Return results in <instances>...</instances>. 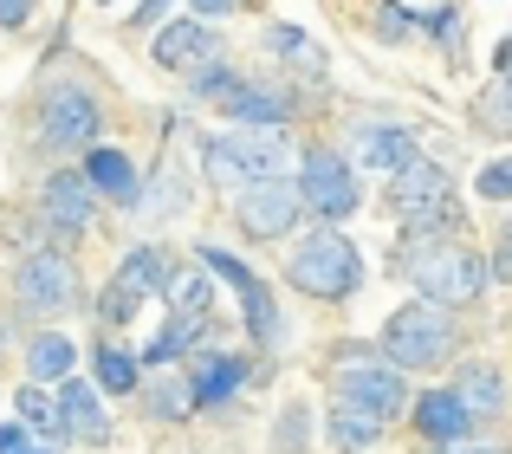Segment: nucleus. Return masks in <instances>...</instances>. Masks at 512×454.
I'll return each mask as SVG.
<instances>
[{
	"instance_id": "4be33fe9",
	"label": "nucleus",
	"mask_w": 512,
	"mask_h": 454,
	"mask_svg": "<svg viewBox=\"0 0 512 454\" xmlns=\"http://www.w3.org/2000/svg\"><path fill=\"white\" fill-rule=\"evenodd\" d=\"M221 111L234 117V124H286L292 104L273 98V91H260V85H247V78H234V91L221 98Z\"/></svg>"
},
{
	"instance_id": "412c9836",
	"label": "nucleus",
	"mask_w": 512,
	"mask_h": 454,
	"mask_svg": "<svg viewBox=\"0 0 512 454\" xmlns=\"http://www.w3.org/2000/svg\"><path fill=\"white\" fill-rule=\"evenodd\" d=\"M260 46L273 52L279 65H292V72H312V78L325 72V46H318V39L305 33V26H279V20H273V26L260 33Z\"/></svg>"
},
{
	"instance_id": "58836bf2",
	"label": "nucleus",
	"mask_w": 512,
	"mask_h": 454,
	"mask_svg": "<svg viewBox=\"0 0 512 454\" xmlns=\"http://www.w3.org/2000/svg\"><path fill=\"white\" fill-rule=\"evenodd\" d=\"M188 7H195V20H221V13H234L240 0H188Z\"/></svg>"
},
{
	"instance_id": "e433bc0d",
	"label": "nucleus",
	"mask_w": 512,
	"mask_h": 454,
	"mask_svg": "<svg viewBox=\"0 0 512 454\" xmlns=\"http://www.w3.org/2000/svg\"><path fill=\"white\" fill-rule=\"evenodd\" d=\"M163 7H169V0H137V13H130V26H137V33H150V26L163 20Z\"/></svg>"
},
{
	"instance_id": "a211bd4d",
	"label": "nucleus",
	"mask_w": 512,
	"mask_h": 454,
	"mask_svg": "<svg viewBox=\"0 0 512 454\" xmlns=\"http://www.w3.org/2000/svg\"><path fill=\"white\" fill-rule=\"evenodd\" d=\"M409 422L428 435V442H461V435H474V409H467L454 390H428Z\"/></svg>"
},
{
	"instance_id": "72a5a7b5",
	"label": "nucleus",
	"mask_w": 512,
	"mask_h": 454,
	"mask_svg": "<svg viewBox=\"0 0 512 454\" xmlns=\"http://www.w3.org/2000/svg\"><path fill=\"white\" fill-rule=\"evenodd\" d=\"M487 266H493V279H512V221L500 227V240H493V253H487Z\"/></svg>"
},
{
	"instance_id": "423d86ee",
	"label": "nucleus",
	"mask_w": 512,
	"mask_h": 454,
	"mask_svg": "<svg viewBox=\"0 0 512 454\" xmlns=\"http://www.w3.org/2000/svg\"><path fill=\"white\" fill-rule=\"evenodd\" d=\"M299 195H305V215L318 221H350L363 208V189H357V169H350L344 150H299Z\"/></svg>"
},
{
	"instance_id": "f03ea898",
	"label": "nucleus",
	"mask_w": 512,
	"mask_h": 454,
	"mask_svg": "<svg viewBox=\"0 0 512 454\" xmlns=\"http://www.w3.org/2000/svg\"><path fill=\"white\" fill-rule=\"evenodd\" d=\"M286 279L305 292V299L338 305V299H350V292H357V279H363V253L350 247L338 227H312V234H305L299 247L286 253Z\"/></svg>"
},
{
	"instance_id": "bb28decb",
	"label": "nucleus",
	"mask_w": 512,
	"mask_h": 454,
	"mask_svg": "<svg viewBox=\"0 0 512 454\" xmlns=\"http://www.w3.org/2000/svg\"><path fill=\"white\" fill-rule=\"evenodd\" d=\"M195 383H188V377H163V383H150V416L156 422H188V416H195Z\"/></svg>"
},
{
	"instance_id": "c756f323",
	"label": "nucleus",
	"mask_w": 512,
	"mask_h": 454,
	"mask_svg": "<svg viewBox=\"0 0 512 454\" xmlns=\"http://www.w3.org/2000/svg\"><path fill=\"white\" fill-rule=\"evenodd\" d=\"M208 279H214V273L195 260V266H182V273L169 279V292H163V299L175 305V312H208V305H201V286H208Z\"/></svg>"
},
{
	"instance_id": "2eb2a0df",
	"label": "nucleus",
	"mask_w": 512,
	"mask_h": 454,
	"mask_svg": "<svg viewBox=\"0 0 512 454\" xmlns=\"http://www.w3.org/2000/svg\"><path fill=\"white\" fill-rule=\"evenodd\" d=\"M214 52L221 46L208 39V20H169V26H156V39H150V59L163 65V72H195Z\"/></svg>"
},
{
	"instance_id": "5701e85b",
	"label": "nucleus",
	"mask_w": 512,
	"mask_h": 454,
	"mask_svg": "<svg viewBox=\"0 0 512 454\" xmlns=\"http://www.w3.org/2000/svg\"><path fill=\"white\" fill-rule=\"evenodd\" d=\"M454 396L474 409V422H487V416H500V409H506V383H500V370H493V364H461Z\"/></svg>"
},
{
	"instance_id": "4468645a",
	"label": "nucleus",
	"mask_w": 512,
	"mask_h": 454,
	"mask_svg": "<svg viewBox=\"0 0 512 454\" xmlns=\"http://www.w3.org/2000/svg\"><path fill=\"white\" fill-rule=\"evenodd\" d=\"M350 156H357L363 169L396 176V169H409L415 156H422V143H415V130H402V124H357L350 130Z\"/></svg>"
},
{
	"instance_id": "ea45409f",
	"label": "nucleus",
	"mask_w": 512,
	"mask_h": 454,
	"mask_svg": "<svg viewBox=\"0 0 512 454\" xmlns=\"http://www.w3.org/2000/svg\"><path fill=\"white\" fill-rule=\"evenodd\" d=\"M26 454H52V448H26Z\"/></svg>"
},
{
	"instance_id": "7ed1b4c3",
	"label": "nucleus",
	"mask_w": 512,
	"mask_h": 454,
	"mask_svg": "<svg viewBox=\"0 0 512 454\" xmlns=\"http://www.w3.org/2000/svg\"><path fill=\"white\" fill-rule=\"evenodd\" d=\"M383 357L396 370H435L454 357V312L441 299H409L383 325Z\"/></svg>"
},
{
	"instance_id": "b1692460",
	"label": "nucleus",
	"mask_w": 512,
	"mask_h": 454,
	"mask_svg": "<svg viewBox=\"0 0 512 454\" xmlns=\"http://www.w3.org/2000/svg\"><path fill=\"white\" fill-rule=\"evenodd\" d=\"M201 325H208V312H175V318H169V331H156V344L143 351V364H150V370H169L175 357H182L188 344L201 338Z\"/></svg>"
},
{
	"instance_id": "a878e982",
	"label": "nucleus",
	"mask_w": 512,
	"mask_h": 454,
	"mask_svg": "<svg viewBox=\"0 0 512 454\" xmlns=\"http://www.w3.org/2000/svg\"><path fill=\"white\" fill-rule=\"evenodd\" d=\"M325 429H331V442H338L344 454H363V448H376L383 422H376V416H363V409H350V403H338V409H331V422H325Z\"/></svg>"
},
{
	"instance_id": "2f4dec72",
	"label": "nucleus",
	"mask_w": 512,
	"mask_h": 454,
	"mask_svg": "<svg viewBox=\"0 0 512 454\" xmlns=\"http://www.w3.org/2000/svg\"><path fill=\"white\" fill-rule=\"evenodd\" d=\"M137 305H143L137 292L111 279V286H104V299H98V318H104V325H130V318H137Z\"/></svg>"
},
{
	"instance_id": "f8f14e48",
	"label": "nucleus",
	"mask_w": 512,
	"mask_h": 454,
	"mask_svg": "<svg viewBox=\"0 0 512 454\" xmlns=\"http://www.w3.org/2000/svg\"><path fill=\"white\" fill-rule=\"evenodd\" d=\"M85 176H91V189H98V202L143 208V176H137V163H130L117 143H91L85 150Z\"/></svg>"
},
{
	"instance_id": "393cba45",
	"label": "nucleus",
	"mask_w": 512,
	"mask_h": 454,
	"mask_svg": "<svg viewBox=\"0 0 512 454\" xmlns=\"http://www.w3.org/2000/svg\"><path fill=\"white\" fill-rule=\"evenodd\" d=\"M137 364H143V357L117 351L111 338L91 351V377H98V390H111V396H130V390H137Z\"/></svg>"
},
{
	"instance_id": "473e14b6",
	"label": "nucleus",
	"mask_w": 512,
	"mask_h": 454,
	"mask_svg": "<svg viewBox=\"0 0 512 454\" xmlns=\"http://www.w3.org/2000/svg\"><path fill=\"white\" fill-rule=\"evenodd\" d=\"M156 208H150V215H182V208H188V182L182 176H175V169H163V176H156Z\"/></svg>"
},
{
	"instance_id": "f3484780",
	"label": "nucleus",
	"mask_w": 512,
	"mask_h": 454,
	"mask_svg": "<svg viewBox=\"0 0 512 454\" xmlns=\"http://www.w3.org/2000/svg\"><path fill=\"white\" fill-rule=\"evenodd\" d=\"M175 273H182V260H175L169 247H130V253H124V266H117L111 279H117V286H130L137 299H163Z\"/></svg>"
},
{
	"instance_id": "6e6552de",
	"label": "nucleus",
	"mask_w": 512,
	"mask_h": 454,
	"mask_svg": "<svg viewBox=\"0 0 512 454\" xmlns=\"http://www.w3.org/2000/svg\"><path fill=\"white\" fill-rule=\"evenodd\" d=\"M299 215H305V195H299V182H286V176L247 182V189L234 195V221H240L247 240H286L292 227H299Z\"/></svg>"
},
{
	"instance_id": "aec40b11",
	"label": "nucleus",
	"mask_w": 512,
	"mask_h": 454,
	"mask_svg": "<svg viewBox=\"0 0 512 454\" xmlns=\"http://www.w3.org/2000/svg\"><path fill=\"white\" fill-rule=\"evenodd\" d=\"M78 370V344L65 331H39L26 344V383H65Z\"/></svg>"
},
{
	"instance_id": "39448f33",
	"label": "nucleus",
	"mask_w": 512,
	"mask_h": 454,
	"mask_svg": "<svg viewBox=\"0 0 512 454\" xmlns=\"http://www.w3.org/2000/svg\"><path fill=\"white\" fill-rule=\"evenodd\" d=\"M409 273H415V286H422V299H441V305H474L480 292L493 286L487 253H474L467 240H422Z\"/></svg>"
},
{
	"instance_id": "ddd939ff",
	"label": "nucleus",
	"mask_w": 512,
	"mask_h": 454,
	"mask_svg": "<svg viewBox=\"0 0 512 454\" xmlns=\"http://www.w3.org/2000/svg\"><path fill=\"white\" fill-rule=\"evenodd\" d=\"M91 208H98V189H91L85 169H59L39 189V215H46V227H59V234H78L91 221Z\"/></svg>"
},
{
	"instance_id": "7c9ffc66",
	"label": "nucleus",
	"mask_w": 512,
	"mask_h": 454,
	"mask_svg": "<svg viewBox=\"0 0 512 454\" xmlns=\"http://www.w3.org/2000/svg\"><path fill=\"white\" fill-rule=\"evenodd\" d=\"M474 195L480 202H512V156H500V163H487L474 176Z\"/></svg>"
},
{
	"instance_id": "9d476101",
	"label": "nucleus",
	"mask_w": 512,
	"mask_h": 454,
	"mask_svg": "<svg viewBox=\"0 0 512 454\" xmlns=\"http://www.w3.org/2000/svg\"><path fill=\"white\" fill-rule=\"evenodd\" d=\"M13 292H20L26 312H65V305L78 299V266L65 260L59 247H39V253H26V260H20Z\"/></svg>"
},
{
	"instance_id": "6ab92c4d",
	"label": "nucleus",
	"mask_w": 512,
	"mask_h": 454,
	"mask_svg": "<svg viewBox=\"0 0 512 454\" xmlns=\"http://www.w3.org/2000/svg\"><path fill=\"white\" fill-rule=\"evenodd\" d=\"M188 383H195V403L208 409V403H227V396L247 383V357H234V351H208L195 370H188Z\"/></svg>"
},
{
	"instance_id": "20e7f679",
	"label": "nucleus",
	"mask_w": 512,
	"mask_h": 454,
	"mask_svg": "<svg viewBox=\"0 0 512 454\" xmlns=\"http://www.w3.org/2000/svg\"><path fill=\"white\" fill-rule=\"evenodd\" d=\"M389 208H396V215L409 221V234H422V240H441L454 221H461V202H454L448 169L428 163V156H415L409 169L389 176Z\"/></svg>"
},
{
	"instance_id": "0eeeda50",
	"label": "nucleus",
	"mask_w": 512,
	"mask_h": 454,
	"mask_svg": "<svg viewBox=\"0 0 512 454\" xmlns=\"http://www.w3.org/2000/svg\"><path fill=\"white\" fill-rule=\"evenodd\" d=\"M195 260L208 266L221 286H234V299H240V318H247V338L253 344H279V305H273V292H266V279L253 273L240 253H227V247H195Z\"/></svg>"
},
{
	"instance_id": "9b49d317",
	"label": "nucleus",
	"mask_w": 512,
	"mask_h": 454,
	"mask_svg": "<svg viewBox=\"0 0 512 454\" xmlns=\"http://www.w3.org/2000/svg\"><path fill=\"white\" fill-rule=\"evenodd\" d=\"M338 396L350 409H363V416H376V422H389V416H402L409 409V383H402V370L389 364H344L338 370Z\"/></svg>"
},
{
	"instance_id": "dca6fc26",
	"label": "nucleus",
	"mask_w": 512,
	"mask_h": 454,
	"mask_svg": "<svg viewBox=\"0 0 512 454\" xmlns=\"http://www.w3.org/2000/svg\"><path fill=\"white\" fill-rule=\"evenodd\" d=\"M59 429L78 435V442H91V448L111 442V416H104V403H98L91 383H78V377L59 383Z\"/></svg>"
},
{
	"instance_id": "c9c22d12",
	"label": "nucleus",
	"mask_w": 512,
	"mask_h": 454,
	"mask_svg": "<svg viewBox=\"0 0 512 454\" xmlns=\"http://www.w3.org/2000/svg\"><path fill=\"white\" fill-rule=\"evenodd\" d=\"M33 20V0H0V33H20Z\"/></svg>"
},
{
	"instance_id": "cd10ccee",
	"label": "nucleus",
	"mask_w": 512,
	"mask_h": 454,
	"mask_svg": "<svg viewBox=\"0 0 512 454\" xmlns=\"http://www.w3.org/2000/svg\"><path fill=\"white\" fill-rule=\"evenodd\" d=\"M370 33L383 39V46H402V39H415V33H422V20H409V7H402V0H376Z\"/></svg>"
},
{
	"instance_id": "f704fd0d",
	"label": "nucleus",
	"mask_w": 512,
	"mask_h": 454,
	"mask_svg": "<svg viewBox=\"0 0 512 454\" xmlns=\"http://www.w3.org/2000/svg\"><path fill=\"white\" fill-rule=\"evenodd\" d=\"M299 442H305V409H286V422H279V448L299 454Z\"/></svg>"
},
{
	"instance_id": "c85d7f7f",
	"label": "nucleus",
	"mask_w": 512,
	"mask_h": 454,
	"mask_svg": "<svg viewBox=\"0 0 512 454\" xmlns=\"http://www.w3.org/2000/svg\"><path fill=\"white\" fill-rule=\"evenodd\" d=\"M13 409H20L26 429H59V396H46V383H26V390L13 396Z\"/></svg>"
},
{
	"instance_id": "4c0bfd02",
	"label": "nucleus",
	"mask_w": 512,
	"mask_h": 454,
	"mask_svg": "<svg viewBox=\"0 0 512 454\" xmlns=\"http://www.w3.org/2000/svg\"><path fill=\"white\" fill-rule=\"evenodd\" d=\"M0 454H26V422H0Z\"/></svg>"
},
{
	"instance_id": "f257e3e1",
	"label": "nucleus",
	"mask_w": 512,
	"mask_h": 454,
	"mask_svg": "<svg viewBox=\"0 0 512 454\" xmlns=\"http://www.w3.org/2000/svg\"><path fill=\"white\" fill-rule=\"evenodd\" d=\"M292 143H286V124H234L221 130V137H201V169H208V182H221V189H247V182H266V176H286L292 163Z\"/></svg>"
},
{
	"instance_id": "1a4fd4ad",
	"label": "nucleus",
	"mask_w": 512,
	"mask_h": 454,
	"mask_svg": "<svg viewBox=\"0 0 512 454\" xmlns=\"http://www.w3.org/2000/svg\"><path fill=\"white\" fill-rule=\"evenodd\" d=\"M98 124H104V104L91 98L85 85H59L39 104V137H46L52 150H91V143H98Z\"/></svg>"
}]
</instances>
